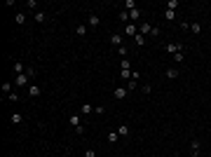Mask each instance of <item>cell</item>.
Instances as JSON below:
<instances>
[{
    "instance_id": "35",
    "label": "cell",
    "mask_w": 211,
    "mask_h": 157,
    "mask_svg": "<svg viewBox=\"0 0 211 157\" xmlns=\"http://www.w3.org/2000/svg\"><path fill=\"white\" fill-rule=\"evenodd\" d=\"M94 113H96V115H103V113H106V108H103V105H96V108H94Z\"/></svg>"
},
{
    "instance_id": "29",
    "label": "cell",
    "mask_w": 211,
    "mask_h": 157,
    "mask_svg": "<svg viewBox=\"0 0 211 157\" xmlns=\"http://www.w3.org/2000/svg\"><path fill=\"white\" fill-rule=\"evenodd\" d=\"M183 59H185V54H183V52L174 54V61H176V63H183Z\"/></svg>"
},
{
    "instance_id": "27",
    "label": "cell",
    "mask_w": 211,
    "mask_h": 157,
    "mask_svg": "<svg viewBox=\"0 0 211 157\" xmlns=\"http://www.w3.org/2000/svg\"><path fill=\"white\" fill-rule=\"evenodd\" d=\"M26 75H28V78L33 80V78H35V75H38V70L33 68V66H28V68H26Z\"/></svg>"
},
{
    "instance_id": "37",
    "label": "cell",
    "mask_w": 211,
    "mask_h": 157,
    "mask_svg": "<svg viewBox=\"0 0 211 157\" xmlns=\"http://www.w3.org/2000/svg\"><path fill=\"white\" fill-rule=\"evenodd\" d=\"M141 89H143V94H150V92H153V87H150V84H143Z\"/></svg>"
},
{
    "instance_id": "34",
    "label": "cell",
    "mask_w": 211,
    "mask_h": 157,
    "mask_svg": "<svg viewBox=\"0 0 211 157\" xmlns=\"http://www.w3.org/2000/svg\"><path fill=\"white\" fill-rule=\"evenodd\" d=\"M117 54H120L122 59H127V47H124V45H122V47H117Z\"/></svg>"
},
{
    "instance_id": "24",
    "label": "cell",
    "mask_w": 211,
    "mask_h": 157,
    "mask_svg": "<svg viewBox=\"0 0 211 157\" xmlns=\"http://www.w3.org/2000/svg\"><path fill=\"white\" fill-rule=\"evenodd\" d=\"M45 19H47V14H45V12H35V21H38V24H42Z\"/></svg>"
},
{
    "instance_id": "8",
    "label": "cell",
    "mask_w": 211,
    "mask_h": 157,
    "mask_svg": "<svg viewBox=\"0 0 211 157\" xmlns=\"http://www.w3.org/2000/svg\"><path fill=\"white\" fill-rule=\"evenodd\" d=\"M183 47L185 45H167V52L169 54H178V52H183Z\"/></svg>"
},
{
    "instance_id": "20",
    "label": "cell",
    "mask_w": 211,
    "mask_h": 157,
    "mask_svg": "<svg viewBox=\"0 0 211 157\" xmlns=\"http://www.w3.org/2000/svg\"><path fill=\"white\" fill-rule=\"evenodd\" d=\"M124 10H127V12L136 10V2H134V0H127V2H124Z\"/></svg>"
},
{
    "instance_id": "16",
    "label": "cell",
    "mask_w": 211,
    "mask_h": 157,
    "mask_svg": "<svg viewBox=\"0 0 211 157\" xmlns=\"http://www.w3.org/2000/svg\"><path fill=\"white\" fill-rule=\"evenodd\" d=\"M10 122H12V124H21V122H24V117H21L19 113H14V115L10 117Z\"/></svg>"
},
{
    "instance_id": "9",
    "label": "cell",
    "mask_w": 211,
    "mask_h": 157,
    "mask_svg": "<svg viewBox=\"0 0 211 157\" xmlns=\"http://www.w3.org/2000/svg\"><path fill=\"white\" fill-rule=\"evenodd\" d=\"M80 113H82V115H89V113H94V105H92V103H82Z\"/></svg>"
},
{
    "instance_id": "40",
    "label": "cell",
    "mask_w": 211,
    "mask_h": 157,
    "mask_svg": "<svg viewBox=\"0 0 211 157\" xmlns=\"http://www.w3.org/2000/svg\"><path fill=\"white\" fill-rule=\"evenodd\" d=\"M190 157H200V152H190Z\"/></svg>"
},
{
    "instance_id": "13",
    "label": "cell",
    "mask_w": 211,
    "mask_h": 157,
    "mask_svg": "<svg viewBox=\"0 0 211 157\" xmlns=\"http://www.w3.org/2000/svg\"><path fill=\"white\" fill-rule=\"evenodd\" d=\"M117 134H120V136H129V127H127V124H120V127H117Z\"/></svg>"
},
{
    "instance_id": "1",
    "label": "cell",
    "mask_w": 211,
    "mask_h": 157,
    "mask_svg": "<svg viewBox=\"0 0 211 157\" xmlns=\"http://www.w3.org/2000/svg\"><path fill=\"white\" fill-rule=\"evenodd\" d=\"M14 84H16V87H26V84H31V78H28L26 73H24V75H16V78H14Z\"/></svg>"
},
{
    "instance_id": "10",
    "label": "cell",
    "mask_w": 211,
    "mask_h": 157,
    "mask_svg": "<svg viewBox=\"0 0 211 157\" xmlns=\"http://www.w3.org/2000/svg\"><path fill=\"white\" fill-rule=\"evenodd\" d=\"M134 42H136L138 47H143V45H146V35H141V33H136V35H134Z\"/></svg>"
},
{
    "instance_id": "21",
    "label": "cell",
    "mask_w": 211,
    "mask_h": 157,
    "mask_svg": "<svg viewBox=\"0 0 211 157\" xmlns=\"http://www.w3.org/2000/svg\"><path fill=\"white\" fill-rule=\"evenodd\" d=\"M120 66H122V70H129V68H132V61H129V59H122Z\"/></svg>"
},
{
    "instance_id": "32",
    "label": "cell",
    "mask_w": 211,
    "mask_h": 157,
    "mask_svg": "<svg viewBox=\"0 0 211 157\" xmlns=\"http://www.w3.org/2000/svg\"><path fill=\"white\" fill-rule=\"evenodd\" d=\"M120 78L122 80H129V78H132V70H120Z\"/></svg>"
},
{
    "instance_id": "11",
    "label": "cell",
    "mask_w": 211,
    "mask_h": 157,
    "mask_svg": "<svg viewBox=\"0 0 211 157\" xmlns=\"http://www.w3.org/2000/svg\"><path fill=\"white\" fill-rule=\"evenodd\" d=\"M68 122L75 127V129H78V127H82V124H80V115H70V117H68Z\"/></svg>"
},
{
    "instance_id": "7",
    "label": "cell",
    "mask_w": 211,
    "mask_h": 157,
    "mask_svg": "<svg viewBox=\"0 0 211 157\" xmlns=\"http://www.w3.org/2000/svg\"><path fill=\"white\" fill-rule=\"evenodd\" d=\"M87 24H89L92 28H99V14H94V12H92V14L87 16Z\"/></svg>"
},
{
    "instance_id": "33",
    "label": "cell",
    "mask_w": 211,
    "mask_h": 157,
    "mask_svg": "<svg viewBox=\"0 0 211 157\" xmlns=\"http://www.w3.org/2000/svg\"><path fill=\"white\" fill-rule=\"evenodd\" d=\"M84 157H96V150L94 148H87V150H84Z\"/></svg>"
},
{
    "instance_id": "18",
    "label": "cell",
    "mask_w": 211,
    "mask_h": 157,
    "mask_svg": "<svg viewBox=\"0 0 211 157\" xmlns=\"http://www.w3.org/2000/svg\"><path fill=\"white\" fill-rule=\"evenodd\" d=\"M164 19H167V21H174L176 19V12L174 10H167V12H164Z\"/></svg>"
},
{
    "instance_id": "30",
    "label": "cell",
    "mask_w": 211,
    "mask_h": 157,
    "mask_svg": "<svg viewBox=\"0 0 211 157\" xmlns=\"http://www.w3.org/2000/svg\"><path fill=\"white\" fill-rule=\"evenodd\" d=\"M176 7H178V2H176V0H169V2H167V10H174V12H176Z\"/></svg>"
},
{
    "instance_id": "23",
    "label": "cell",
    "mask_w": 211,
    "mask_h": 157,
    "mask_svg": "<svg viewBox=\"0 0 211 157\" xmlns=\"http://www.w3.org/2000/svg\"><path fill=\"white\" fill-rule=\"evenodd\" d=\"M14 73L16 75H24L26 70H24V63H14Z\"/></svg>"
},
{
    "instance_id": "28",
    "label": "cell",
    "mask_w": 211,
    "mask_h": 157,
    "mask_svg": "<svg viewBox=\"0 0 211 157\" xmlns=\"http://www.w3.org/2000/svg\"><path fill=\"white\" fill-rule=\"evenodd\" d=\"M2 94H12V84L10 82H2Z\"/></svg>"
},
{
    "instance_id": "4",
    "label": "cell",
    "mask_w": 211,
    "mask_h": 157,
    "mask_svg": "<svg viewBox=\"0 0 211 157\" xmlns=\"http://www.w3.org/2000/svg\"><path fill=\"white\" fill-rule=\"evenodd\" d=\"M40 84H28V96H31V99H38V96H40Z\"/></svg>"
},
{
    "instance_id": "19",
    "label": "cell",
    "mask_w": 211,
    "mask_h": 157,
    "mask_svg": "<svg viewBox=\"0 0 211 157\" xmlns=\"http://www.w3.org/2000/svg\"><path fill=\"white\" fill-rule=\"evenodd\" d=\"M129 16H132L134 21H138V19H141V10H138V7H136V10H132V12H129Z\"/></svg>"
},
{
    "instance_id": "22",
    "label": "cell",
    "mask_w": 211,
    "mask_h": 157,
    "mask_svg": "<svg viewBox=\"0 0 211 157\" xmlns=\"http://www.w3.org/2000/svg\"><path fill=\"white\" fill-rule=\"evenodd\" d=\"M14 21H16V24H26V14H24V12H19V14L14 16Z\"/></svg>"
},
{
    "instance_id": "2",
    "label": "cell",
    "mask_w": 211,
    "mask_h": 157,
    "mask_svg": "<svg viewBox=\"0 0 211 157\" xmlns=\"http://www.w3.org/2000/svg\"><path fill=\"white\" fill-rule=\"evenodd\" d=\"M113 96H115L117 101H122V99H127V96H129V89H127V87H117L115 92H113Z\"/></svg>"
},
{
    "instance_id": "3",
    "label": "cell",
    "mask_w": 211,
    "mask_h": 157,
    "mask_svg": "<svg viewBox=\"0 0 211 157\" xmlns=\"http://www.w3.org/2000/svg\"><path fill=\"white\" fill-rule=\"evenodd\" d=\"M138 33H141V35H150V33H153V26H150L148 21H141V24H138Z\"/></svg>"
},
{
    "instance_id": "17",
    "label": "cell",
    "mask_w": 211,
    "mask_h": 157,
    "mask_svg": "<svg viewBox=\"0 0 211 157\" xmlns=\"http://www.w3.org/2000/svg\"><path fill=\"white\" fill-rule=\"evenodd\" d=\"M190 31L195 33V35H200L202 33V24H190Z\"/></svg>"
},
{
    "instance_id": "26",
    "label": "cell",
    "mask_w": 211,
    "mask_h": 157,
    "mask_svg": "<svg viewBox=\"0 0 211 157\" xmlns=\"http://www.w3.org/2000/svg\"><path fill=\"white\" fill-rule=\"evenodd\" d=\"M120 21H122V24H127V21H129V12H127V10L120 12Z\"/></svg>"
},
{
    "instance_id": "36",
    "label": "cell",
    "mask_w": 211,
    "mask_h": 157,
    "mask_svg": "<svg viewBox=\"0 0 211 157\" xmlns=\"http://www.w3.org/2000/svg\"><path fill=\"white\" fill-rule=\"evenodd\" d=\"M132 80H136V82H138V80H141V73H138V70H132Z\"/></svg>"
},
{
    "instance_id": "14",
    "label": "cell",
    "mask_w": 211,
    "mask_h": 157,
    "mask_svg": "<svg viewBox=\"0 0 211 157\" xmlns=\"http://www.w3.org/2000/svg\"><path fill=\"white\" fill-rule=\"evenodd\" d=\"M117 138H120V134H117V131H110L106 141H108V143H117Z\"/></svg>"
},
{
    "instance_id": "39",
    "label": "cell",
    "mask_w": 211,
    "mask_h": 157,
    "mask_svg": "<svg viewBox=\"0 0 211 157\" xmlns=\"http://www.w3.org/2000/svg\"><path fill=\"white\" fill-rule=\"evenodd\" d=\"M157 35H159V28L153 26V33H150V38H157Z\"/></svg>"
},
{
    "instance_id": "31",
    "label": "cell",
    "mask_w": 211,
    "mask_h": 157,
    "mask_svg": "<svg viewBox=\"0 0 211 157\" xmlns=\"http://www.w3.org/2000/svg\"><path fill=\"white\" fill-rule=\"evenodd\" d=\"M26 7H28V10H35V7H38V0H26Z\"/></svg>"
},
{
    "instance_id": "6",
    "label": "cell",
    "mask_w": 211,
    "mask_h": 157,
    "mask_svg": "<svg viewBox=\"0 0 211 157\" xmlns=\"http://www.w3.org/2000/svg\"><path fill=\"white\" fill-rule=\"evenodd\" d=\"M110 42L115 45V47H122V45H124V40H122L120 33H110Z\"/></svg>"
},
{
    "instance_id": "12",
    "label": "cell",
    "mask_w": 211,
    "mask_h": 157,
    "mask_svg": "<svg viewBox=\"0 0 211 157\" xmlns=\"http://www.w3.org/2000/svg\"><path fill=\"white\" fill-rule=\"evenodd\" d=\"M200 146H202L200 138H192V143H190V150H192V152H200Z\"/></svg>"
},
{
    "instance_id": "15",
    "label": "cell",
    "mask_w": 211,
    "mask_h": 157,
    "mask_svg": "<svg viewBox=\"0 0 211 157\" xmlns=\"http://www.w3.org/2000/svg\"><path fill=\"white\" fill-rule=\"evenodd\" d=\"M178 75H181V73H178L176 68H169V70H167V78H169V80H176Z\"/></svg>"
},
{
    "instance_id": "5",
    "label": "cell",
    "mask_w": 211,
    "mask_h": 157,
    "mask_svg": "<svg viewBox=\"0 0 211 157\" xmlns=\"http://www.w3.org/2000/svg\"><path fill=\"white\" fill-rule=\"evenodd\" d=\"M136 33H138V26H136V24H127V26H124V35L134 38Z\"/></svg>"
},
{
    "instance_id": "25",
    "label": "cell",
    "mask_w": 211,
    "mask_h": 157,
    "mask_svg": "<svg viewBox=\"0 0 211 157\" xmlns=\"http://www.w3.org/2000/svg\"><path fill=\"white\" fill-rule=\"evenodd\" d=\"M75 33H78L80 38H82V35H87V26H82V24H80V26L75 28Z\"/></svg>"
},
{
    "instance_id": "38",
    "label": "cell",
    "mask_w": 211,
    "mask_h": 157,
    "mask_svg": "<svg viewBox=\"0 0 211 157\" xmlns=\"http://www.w3.org/2000/svg\"><path fill=\"white\" fill-rule=\"evenodd\" d=\"M127 89H129V92H134V89H136V80H132V82L127 84Z\"/></svg>"
}]
</instances>
